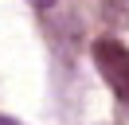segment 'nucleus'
Masks as SVG:
<instances>
[{
	"instance_id": "obj_1",
	"label": "nucleus",
	"mask_w": 129,
	"mask_h": 125,
	"mask_svg": "<svg viewBox=\"0 0 129 125\" xmlns=\"http://www.w3.org/2000/svg\"><path fill=\"white\" fill-rule=\"evenodd\" d=\"M94 62L102 78L110 82V90L117 98H129V47H121V39L113 35H102L94 43Z\"/></svg>"
},
{
	"instance_id": "obj_3",
	"label": "nucleus",
	"mask_w": 129,
	"mask_h": 125,
	"mask_svg": "<svg viewBox=\"0 0 129 125\" xmlns=\"http://www.w3.org/2000/svg\"><path fill=\"white\" fill-rule=\"evenodd\" d=\"M47 4H51V0H39V8H47Z\"/></svg>"
},
{
	"instance_id": "obj_2",
	"label": "nucleus",
	"mask_w": 129,
	"mask_h": 125,
	"mask_svg": "<svg viewBox=\"0 0 129 125\" xmlns=\"http://www.w3.org/2000/svg\"><path fill=\"white\" fill-rule=\"evenodd\" d=\"M102 20L110 31L129 27V0H102Z\"/></svg>"
}]
</instances>
